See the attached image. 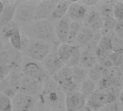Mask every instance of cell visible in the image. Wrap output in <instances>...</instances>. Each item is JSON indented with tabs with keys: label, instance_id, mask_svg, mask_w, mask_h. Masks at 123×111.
Returning a JSON list of instances; mask_svg holds the SVG:
<instances>
[{
	"label": "cell",
	"instance_id": "43",
	"mask_svg": "<svg viewBox=\"0 0 123 111\" xmlns=\"http://www.w3.org/2000/svg\"><path fill=\"white\" fill-rule=\"evenodd\" d=\"M123 111V110H122V111Z\"/></svg>",
	"mask_w": 123,
	"mask_h": 111
},
{
	"label": "cell",
	"instance_id": "2",
	"mask_svg": "<svg viewBox=\"0 0 123 111\" xmlns=\"http://www.w3.org/2000/svg\"><path fill=\"white\" fill-rule=\"evenodd\" d=\"M39 98L51 111H66V92L51 77L44 82Z\"/></svg>",
	"mask_w": 123,
	"mask_h": 111
},
{
	"label": "cell",
	"instance_id": "33",
	"mask_svg": "<svg viewBox=\"0 0 123 111\" xmlns=\"http://www.w3.org/2000/svg\"><path fill=\"white\" fill-rule=\"evenodd\" d=\"M114 17L120 20L123 18V1H117L114 7Z\"/></svg>",
	"mask_w": 123,
	"mask_h": 111
},
{
	"label": "cell",
	"instance_id": "36",
	"mask_svg": "<svg viewBox=\"0 0 123 111\" xmlns=\"http://www.w3.org/2000/svg\"><path fill=\"white\" fill-rule=\"evenodd\" d=\"M99 111H119V108H118V105L116 103V102L115 103H112L110 104H107L106 105H105L104 107H102L101 109L98 110Z\"/></svg>",
	"mask_w": 123,
	"mask_h": 111
},
{
	"label": "cell",
	"instance_id": "44",
	"mask_svg": "<svg viewBox=\"0 0 123 111\" xmlns=\"http://www.w3.org/2000/svg\"></svg>",
	"mask_w": 123,
	"mask_h": 111
},
{
	"label": "cell",
	"instance_id": "39",
	"mask_svg": "<svg viewBox=\"0 0 123 111\" xmlns=\"http://www.w3.org/2000/svg\"><path fill=\"white\" fill-rule=\"evenodd\" d=\"M94 111V109H92V108H91L90 107H89V106H86L85 108H82L81 110H80V111Z\"/></svg>",
	"mask_w": 123,
	"mask_h": 111
},
{
	"label": "cell",
	"instance_id": "28",
	"mask_svg": "<svg viewBox=\"0 0 123 111\" xmlns=\"http://www.w3.org/2000/svg\"><path fill=\"white\" fill-rule=\"evenodd\" d=\"M81 49L79 46H73V51L71 53V56L66 66L73 68L76 66H79L81 56Z\"/></svg>",
	"mask_w": 123,
	"mask_h": 111
},
{
	"label": "cell",
	"instance_id": "1",
	"mask_svg": "<svg viewBox=\"0 0 123 111\" xmlns=\"http://www.w3.org/2000/svg\"><path fill=\"white\" fill-rule=\"evenodd\" d=\"M19 29L22 34L28 39L43 40L53 44L58 43L55 33V23L50 20H32L19 27Z\"/></svg>",
	"mask_w": 123,
	"mask_h": 111
},
{
	"label": "cell",
	"instance_id": "22",
	"mask_svg": "<svg viewBox=\"0 0 123 111\" xmlns=\"http://www.w3.org/2000/svg\"><path fill=\"white\" fill-rule=\"evenodd\" d=\"M71 71L72 79L74 82L79 86H80L88 78V69L80 66H76L71 68Z\"/></svg>",
	"mask_w": 123,
	"mask_h": 111
},
{
	"label": "cell",
	"instance_id": "29",
	"mask_svg": "<svg viewBox=\"0 0 123 111\" xmlns=\"http://www.w3.org/2000/svg\"><path fill=\"white\" fill-rule=\"evenodd\" d=\"M84 26V22H71V27H70V33H69V38L68 41L67 43H69L72 46H74L76 38L81 30V29Z\"/></svg>",
	"mask_w": 123,
	"mask_h": 111
},
{
	"label": "cell",
	"instance_id": "37",
	"mask_svg": "<svg viewBox=\"0 0 123 111\" xmlns=\"http://www.w3.org/2000/svg\"><path fill=\"white\" fill-rule=\"evenodd\" d=\"M80 1L81 4H83L88 8L94 7L97 6V4H100V1H97V0H84V1Z\"/></svg>",
	"mask_w": 123,
	"mask_h": 111
},
{
	"label": "cell",
	"instance_id": "27",
	"mask_svg": "<svg viewBox=\"0 0 123 111\" xmlns=\"http://www.w3.org/2000/svg\"><path fill=\"white\" fill-rule=\"evenodd\" d=\"M102 17L100 14V12L99 11V9H94V7H92L89 9V12L84 20V25L86 27H89L91 25L94 24V22L99 20Z\"/></svg>",
	"mask_w": 123,
	"mask_h": 111
},
{
	"label": "cell",
	"instance_id": "11",
	"mask_svg": "<svg viewBox=\"0 0 123 111\" xmlns=\"http://www.w3.org/2000/svg\"><path fill=\"white\" fill-rule=\"evenodd\" d=\"M37 98H33L22 92H18L12 99V111H31Z\"/></svg>",
	"mask_w": 123,
	"mask_h": 111
},
{
	"label": "cell",
	"instance_id": "41",
	"mask_svg": "<svg viewBox=\"0 0 123 111\" xmlns=\"http://www.w3.org/2000/svg\"><path fill=\"white\" fill-rule=\"evenodd\" d=\"M117 25L120 26V27H123V18L120 19V20H117Z\"/></svg>",
	"mask_w": 123,
	"mask_h": 111
},
{
	"label": "cell",
	"instance_id": "31",
	"mask_svg": "<svg viewBox=\"0 0 123 111\" xmlns=\"http://www.w3.org/2000/svg\"><path fill=\"white\" fill-rule=\"evenodd\" d=\"M0 111H12V99L0 92Z\"/></svg>",
	"mask_w": 123,
	"mask_h": 111
},
{
	"label": "cell",
	"instance_id": "17",
	"mask_svg": "<svg viewBox=\"0 0 123 111\" xmlns=\"http://www.w3.org/2000/svg\"><path fill=\"white\" fill-rule=\"evenodd\" d=\"M96 54L98 58V61L109 57L112 53V40L110 35H103L96 49Z\"/></svg>",
	"mask_w": 123,
	"mask_h": 111
},
{
	"label": "cell",
	"instance_id": "40",
	"mask_svg": "<svg viewBox=\"0 0 123 111\" xmlns=\"http://www.w3.org/2000/svg\"><path fill=\"white\" fill-rule=\"evenodd\" d=\"M4 1H0V14H1L3 9H4Z\"/></svg>",
	"mask_w": 123,
	"mask_h": 111
},
{
	"label": "cell",
	"instance_id": "23",
	"mask_svg": "<svg viewBox=\"0 0 123 111\" xmlns=\"http://www.w3.org/2000/svg\"><path fill=\"white\" fill-rule=\"evenodd\" d=\"M103 22V28L101 31L102 35H110L115 31L117 27V20L114 17H105Z\"/></svg>",
	"mask_w": 123,
	"mask_h": 111
},
{
	"label": "cell",
	"instance_id": "26",
	"mask_svg": "<svg viewBox=\"0 0 123 111\" xmlns=\"http://www.w3.org/2000/svg\"><path fill=\"white\" fill-rule=\"evenodd\" d=\"M105 71V68H104L101 64H97L94 66L88 69V77L95 82H99L102 78Z\"/></svg>",
	"mask_w": 123,
	"mask_h": 111
},
{
	"label": "cell",
	"instance_id": "20",
	"mask_svg": "<svg viewBox=\"0 0 123 111\" xmlns=\"http://www.w3.org/2000/svg\"><path fill=\"white\" fill-rule=\"evenodd\" d=\"M94 34L92 30H90L89 27L84 26L79 33H78L76 40H75V44L74 46H79L80 47L81 46H86L93 39Z\"/></svg>",
	"mask_w": 123,
	"mask_h": 111
},
{
	"label": "cell",
	"instance_id": "18",
	"mask_svg": "<svg viewBox=\"0 0 123 111\" xmlns=\"http://www.w3.org/2000/svg\"><path fill=\"white\" fill-rule=\"evenodd\" d=\"M98 64V58L96 52L84 49L81 51L79 66L86 69H89Z\"/></svg>",
	"mask_w": 123,
	"mask_h": 111
},
{
	"label": "cell",
	"instance_id": "19",
	"mask_svg": "<svg viewBox=\"0 0 123 111\" xmlns=\"http://www.w3.org/2000/svg\"><path fill=\"white\" fill-rule=\"evenodd\" d=\"M72 2L73 1H58V3L55 7L49 20L55 23L58 20L66 16L68 8Z\"/></svg>",
	"mask_w": 123,
	"mask_h": 111
},
{
	"label": "cell",
	"instance_id": "30",
	"mask_svg": "<svg viewBox=\"0 0 123 111\" xmlns=\"http://www.w3.org/2000/svg\"><path fill=\"white\" fill-rule=\"evenodd\" d=\"M110 38L112 40V52L123 54V40L119 38L115 32H112L110 34Z\"/></svg>",
	"mask_w": 123,
	"mask_h": 111
},
{
	"label": "cell",
	"instance_id": "13",
	"mask_svg": "<svg viewBox=\"0 0 123 111\" xmlns=\"http://www.w3.org/2000/svg\"><path fill=\"white\" fill-rule=\"evenodd\" d=\"M71 24V20L67 16L55 22V33L59 43H68Z\"/></svg>",
	"mask_w": 123,
	"mask_h": 111
},
{
	"label": "cell",
	"instance_id": "16",
	"mask_svg": "<svg viewBox=\"0 0 123 111\" xmlns=\"http://www.w3.org/2000/svg\"><path fill=\"white\" fill-rule=\"evenodd\" d=\"M20 1H4V9L0 14V29L14 20L15 12Z\"/></svg>",
	"mask_w": 123,
	"mask_h": 111
},
{
	"label": "cell",
	"instance_id": "12",
	"mask_svg": "<svg viewBox=\"0 0 123 111\" xmlns=\"http://www.w3.org/2000/svg\"><path fill=\"white\" fill-rule=\"evenodd\" d=\"M44 82L34 80L23 76L19 92L27 95L33 98H38L42 92Z\"/></svg>",
	"mask_w": 123,
	"mask_h": 111
},
{
	"label": "cell",
	"instance_id": "21",
	"mask_svg": "<svg viewBox=\"0 0 123 111\" xmlns=\"http://www.w3.org/2000/svg\"><path fill=\"white\" fill-rule=\"evenodd\" d=\"M73 51V46L69 43H60L58 46V54L65 66L68 62Z\"/></svg>",
	"mask_w": 123,
	"mask_h": 111
},
{
	"label": "cell",
	"instance_id": "10",
	"mask_svg": "<svg viewBox=\"0 0 123 111\" xmlns=\"http://www.w3.org/2000/svg\"><path fill=\"white\" fill-rule=\"evenodd\" d=\"M87 98L79 91L66 92V111H78L86 106Z\"/></svg>",
	"mask_w": 123,
	"mask_h": 111
},
{
	"label": "cell",
	"instance_id": "32",
	"mask_svg": "<svg viewBox=\"0 0 123 111\" xmlns=\"http://www.w3.org/2000/svg\"><path fill=\"white\" fill-rule=\"evenodd\" d=\"M109 59L113 64L114 67L119 68L123 64V54L112 52L110 56Z\"/></svg>",
	"mask_w": 123,
	"mask_h": 111
},
{
	"label": "cell",
	"instance_id": "25",
	"mask_svg": "<svg viewBox=\"0 0 123 111\" xmlns=\"http://www.w3.org/2000/svg\"><path fill=\"white\" fill-rule=\"evenodd\" d=\"M116 2L117 1H105L102 3L100 2L99 11L103 18L114 17V7Z\"/></svg>",
	"mask_w": 123,
	"mask_h": 111
},
{
	"label": "cell",
	"instance_id": "35",
	"mask_svg": "<svg viewBox=\"0 0 123 111\" xmlns=\"http://www.w3.org/2000/svg\"><path fill=\"white\" fill-rule=\"evenodd\" d=\"M11 68L0 61V79L3 80L10 72Z\"/></svg>",
	"mask_w": 123,
	"mask_h": 111
},
{
	"label": "cell",
	"instance_id": "8",
	"mask_svg": "<svg viewBox=\"0 0 123 111\" xmlns=\"http://www.w3.org/2000/svg\"><path fill=\"white\" fill-rule=\"evenodd\" d=\"M51 77L65 92L79 91V86L77 85L72 79L71 68L67 66H63Z\"/></svg>",
	"mask_w": 123,
	"mask_h": 111
},
{
	"label": "cell",
	"instance_id": "6",
	"mask_svg": "<svg viewBox=\"0 0 123 111\" xmlns=\"http://www.w3.org/2000/svg\"><path fill=\"white\" fill-rule=\"evenodd\" d=\"M20 69L23 76L39 82H44L50 77V75L43 67L42 63L26 58H23Z\"/></svg>",
	"mask_w": 123,
	"mask_h": 111
},
{
	"label": "cell",
	"instance_id": "38",
	"mask_svg": "<svg viewBox=\"0 0 123 111\" xmlns=\"http://www.w3.org/2000/svg\"><path fill=\"white\" fill-rule=\"evenodd\" d=\"M6 42L1 38V37L0 36V53L4 50V47H5V46H6Z\"/></svg>",
	"mask_w": 123,
	"mask_h": 111
},
{
	"label": "cell",
	"instance_id": "34",
	"mask_svg": "<svg viewBox=\"0 0 123 111\" xmlns=\"http://www.w3.org/2000/svg\"><path fill=\"white\" fill-rule=\"evenodd\" d=\"M31 111H51L46 105L38 97L37 98V101Z\"/></svg>",
	"mask_w": 123,
	"mask_h": 111
},
{
	"label": "cell",
	"instance_id": "5",
	"mask_svg": "<svg viewBox=\"0 0 123 111\" xmlns=\"http://www.w3.org/2000/svg\"><path fill=\"white\" fill-rule=\"evenodd\" d=\"M38 2L39 1H20L13 21L21 27L34 20Z\"/></svg>",
	"mask_w": 123,
	"mask_h": 111
},
{
	"label": "cell",
	"instance_id": "15",
	"mask_svg": "<svg viewBox=\"0 0 123 111\" xmlns=\"http://www.w3.org/2000/svg\"><path fill=\"white\" fill-rule=\"evenodd\" d=\"M89 8L81 3V1H73L70 5L66 16L71 22H83Z\"/></svg>",
	"mask_w": 123,
	"mask_h": 111
},
{
	"label": "cell",
	"instance_id": "4",
	"mask_svg": "<svg viewBox=\"0 0 123 111\" xmlns=\"http://www.w3.org/2000/svg\"><path fill=\"white\" fill-rule=\"evenodd\" d=\"M23 74L20 68H12L7 76L0 82V92L12 99L19 92Z\"/></svg>",
	"mask_w": 123,
	"mask_h": 111
},
{
	"label": "cell",
	"instance_id": "9",
	"mask_svg": "<svg viewBox=\"0 0 123 111\" xmlns=\"http://www.w3.org/2000/svg\"><path fill=\"white\" fill-rule=\"evenodd\" d=\"M59 44V43H57L54 45L52 51L42 62L43 67L50 77H53L63 66H65V64L61 61L58 54V46Z\"/></svg>",
	"mask_w": 123,
	"mask_h": 111
},
{
	"label": "cell",
	"instance_id": "14",
	"mask_svg": "<svg viewBox=\"0 0 123 111\" xmlns=\"http://www.w3.org/2000/svg\"><path fill=\"white\" fill-rule=\"evenodd\" d=\"M57 3L58 1L56 0L39 1L36 8L34 20H49Z\"/></svg>",
	"mask_w": 123,
	"mask_h": 111
},
{
	"label": "cell",
	"instance_id": "3",
	"mask_svg": "<svg viewBox=\"0 0 123 111\" xmlns=\"http://www.w3.org/2000/svg\"><path fill=\"white\" fill-rule=\"evenodd\" d=\"M55 44L43 40L29 39L21 53L23 58L42 63L52 51Z\"/></svg>",
	"mask_w": 123,
	"mask_h": 111
},
{
	"label": "cell",
	"instance_id": "24",
	"mask_svg": "<svg viewBox=\"0 0 123 111\" xmlns=\"http://www.w3.org/2000/svg\"><path fill=\"white\" fill-rule=\"evenodd\" d=\"M97 88L96 82L92 81L89 77L79 86V92H81L86 98H89L95 91Z\"/></svg>",
	"mask_w": 123,
	"mask_h": 111
},
{
	"label": "cell",
	"instance_id": "7",
	"mask_svg": "<svg viewBox=\"0 0 123 111\" xmlns=\"http://www.w3.org/2000/svg\"><path fill=\"white\" fill-rule=\"evenodd\" d=\"M23 61L21 51L14 48L9 43H6L4 50L0 53V61L12 68H20Z\"/></svg>",
	"mask_w": 123,
	"mask_h": 111
},
{
	"label": "cell",
	"instance_id": "42",
	"mask_svg": "<svg viewBox=\"0 0 123 111\" xmlns=\"http://www.w3.org/2000/svg\"><path fill=\"white\" fill-rule=\"evenodd\" d=\"M122 85H123V83H122Z\"/></svg>",
	"mask_w": 123,
	"mask_h": 111
}]
</instances>
